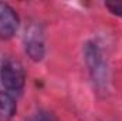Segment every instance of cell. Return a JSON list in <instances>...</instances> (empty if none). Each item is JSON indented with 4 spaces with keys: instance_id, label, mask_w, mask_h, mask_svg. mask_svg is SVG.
<instances>
[{
    "instance_id": "5",
    "label": "cell",
    "mask_w": 122,
    "mask_h": 121,
    "mask_svg": "<svg viewBox=\"0 0 122 121\" xmlns=\"http://www.w3.org/2000/svg\"><path fill=\"white\" fill-rule=\"evenodd\" d=\"M16 111L17 104L13 95L7 91H0V121H11Z\"/></svg>"
},
{
    "instance_id": "3",
    "label": "cell",
    "mask_w": 122,
    "mask_h": 121,
    "mask_svg": "<svg viewBox=\"0 0 122 121\" xmlns=\"http://www.w3.org/2000/svg\"><path fill=\"white\" fill-rule=\"evenodd\" d=\"M24 51L31 61H41L46 57V34L40 23L31 22L24 30L23 36Z\"/></svg>"
},
{
    "instance_id": "2",
    "label": "cell",
    "mask_w": 122,
    "mask_h": 121,
    "mask_svg": "<svg viewBox=\"0 0 122 121\" xmlns=\"http://www.w3.org/2000/svg\"><path fill=\"white\" fill-rule=\"evenodd\" d=\"M0 80L7 93L20 94L26 86V71L23 64L11 57L4 59L0 68Z\"/></svg>"
},
{
    "instance_id": "7",
    "label": "cell",
    "mask_w": 122,
    "mask_h": 121,
    "mask_svg": "<svg viewBox=\"0 0 122 121\" xmlns=\"http://www.w3.org/2000/svg\"><path fill=\"white\" fill-rule=\"evenodd\" d=\"M38 118L41 121H60L53 113H48V111H41L38 114Z\"/></svg>"
},
{
    "instance_id": "6",
    "label": "cell",
    "mask_w": 122,
    "mask_h": 121,
    "mask_svg": "<svg viewBox=\"0 0 122 121\" xmlns=\"http://www.w3.org/2000/svg\"><path fill=\"white\" fill-rule=\"evenodd\" d=\"M105 7L115 16L122 17V1H107Z\"/></svg>"
},
{
    "instance_id": "1",
    "label": "cell",
    "mask_w": 122,
    "mask_h": 121,
    "mask_svg": "<svg viewBox=\"0 0 122 121\" xmlns=\"http://www.w3.org/2000/svg\"><path fill=\"white\" fill-rule=\"evenodd\" d=\"M82 56L94 88H97L98 93H105L109 84V68L99 44L94 40H88L82 47Z\"/></svg>"
},
{
    "instance_id": "4",
    "label": "cell",
    "mask_w": 122,
    "mask_h": 121,
    "mask_svg": "<svg viewBox=\"0 0 122 121\" xmlns=\"http://www.w3.org/2000/svg\"><path fill=\"white\" fill-rule=\"evenodd\" d=\"M19 23L20 20L16 10L10 4L0 1V38H11L19 30Z\"/></svg>"
},
{
    "instance_id": "8",
    "label": "cell",
    "mask_w": 122,
    "mask_h": 121,
    "mask_svg": "<svg viewBox=\"0 0 122 121\" xmlns=\"http://www.w3.org/2000/svg\"><path fill=\"white\" fill-rule=\"evenodd\" d=\"M27 121H41V120H40V118L37 117V118H30V120H27Z\"/></svg>"
}]
</instances>
